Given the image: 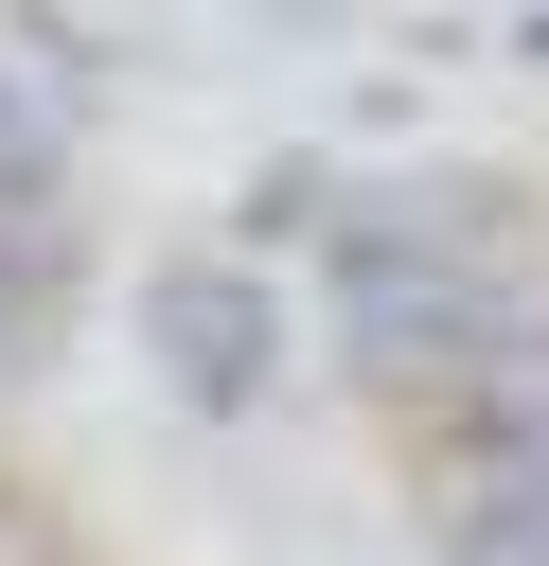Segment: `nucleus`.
<instances>
[{"label":"nucleus","instance_id":"obj_4","mask_svg":"<svg viewBox=\"0 0 549 566\" xmlns=\"http://www.w3.org/2000/svg\"><path fill=\"white\" fill-rule=\"evenodd\" d=\"M53 159H71V106L35 88V53H0V212L53 195Z\"/></svg>","mask_w":549,"mask_h":566},{"label":"nucleus","instance_id":"obj_1","mask_svg":"<svg viewBox=\"0 0 549 566\" xmlns=\"http://www.w3.org/2000/svg\"><path fill=\"white\" fill-rule=\"evenodd\" d=\"M319 336H336V371L372 389V407H460L478 371H514L531 336H549V265H514V248H478L443 195H390V212H336V248H319Z\"/></svg>","mask_w":549,"mask_h":566},{"label":"nucleus","instance_id":"obj_2","mask_svg":"<svg viewBox=\"0 0 549 566\" xmlns=\"http://www.w3.org/2000/svg\"><path fill=\"white\" fill-rule=\"evenodd\" d=\"M142 354H159V389L177 407H266L283 389V354H301V318H283V283L248 265V248H177L159 283H142Z\"/></svg>","mask_w":549,"mask_h":566},{"label":"nucleus","instance_id":"obj_3","mask_svg":"<svg viewBox=\"0 0 549 566\" xmlns=\"http://www.w3.org/2000/svg\"><path fill=\"white\" fill-rule=\"evenodd\" d=\"M53 318H71V248H53V212H0V371H35Z\"/></svg>","mask_w":549,"mask_h":566}]
</instances>
